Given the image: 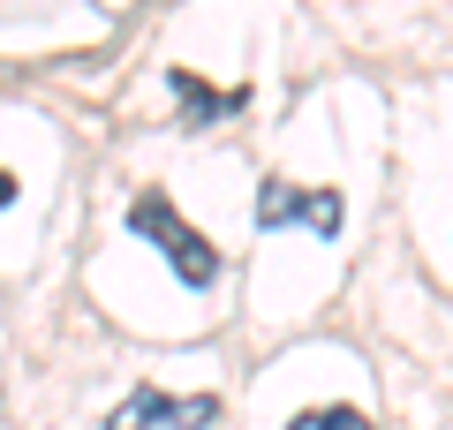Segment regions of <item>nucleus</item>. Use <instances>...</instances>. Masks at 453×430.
I'll list each match as a JSON object with an SVG mask.
<instances>
[{"instance_id": "nucleus-4", "label": "nucleus", "mask_w": 453, "mask_h": 430, "mask_svg": "<svg viewBox=\"0 0 453 430\" xmlns=\"http://www.w3.org/2000/svg\"><path fill=\"white\" fill-rule=\"evenodd\" d=\"M288 430H378L363 408H348V400H333V408H303V415H288Z\"/></svg>"}, {"instance_id": "nucleus-5", "label": "nucleus", "mask_w": 453, "mask_h": 430, "mask_svg": "<svg viewBox=\"0 0 453 430\" xmlns=\"http://www.w3.org/2000/svg\"><path fill=\"white\" fill-rule=\"evenodd\" d=\"M174 91L189 98V113H196V121H211V113H234V106H242V91H204V83H196L189 68H174Z\"/></svg>"}, {"instance_id": "nucleus-2", "label": "nucleus", "mask_w": 453, "mask_h": 430, "mask_svg": "<svg viewBox=\"0 0 453 430\" xmlns=\"http://www.w3.org/2000/svg\"><path fill=\"white\" fill-rule=\"evenodd\" d=\"M211 415H219V400H211V393L174 400V393H159V385H136V393L106 415V430H204Z\"/></svg>"}, {"instance_id": "nucleus-3", "label": "nucleus", "mask_w": 453, "mask_h": 430, "mask_svg": "<svg viewBox=\"0 0 453 430\" xmlns=\"http://www.w3.org/2000/svg\"><path fill=\"white\" fill-rule=\"evenodd\" d=\"M340 196L333 189H295V181H265L257 189V227H310V234H340Z\"/></svg>"}, {"instance_id": "nucleus-6", "label": "nucleus", "mask_w": 453, "mask_h": 430, "mask_svg": "<svg viewBox=\"0 0 453 430\" xmlns=\"http://www.w3.org/2000/svg\"><path fill=\"white\" fill-rule=\"evenodd\" d=\"M16 204V174H8V166H0V211Z\"/></svg>"}, {"instance_id": "nucleus-1", "label": "nucleus", "mask_w": 453, "mask_h": 430, "mask_svg": "<svg viewBox=\"0 0 453 430\" xmlns=\"http://www.w3.org/2000/svg\"><path fill=\"white\" fill-rule=\"evenodd\" d=\"M129 227H136L144 242H159V257L181 272V287H211V280H219V250H211V242L196 234L166 196H136V204H129Z\"/></svg>"}]
</instances>
